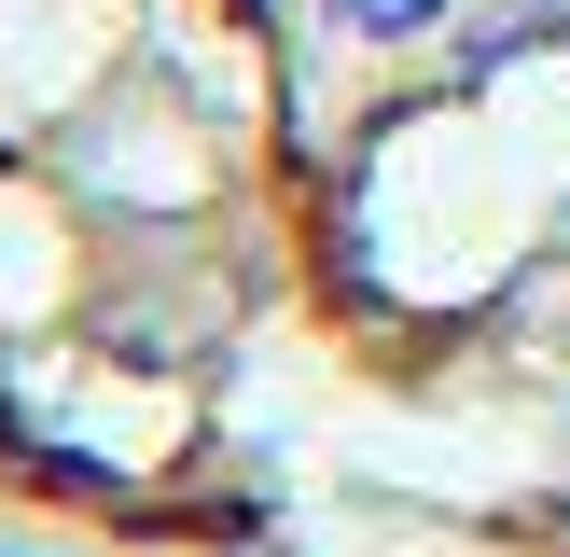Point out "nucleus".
<instances>
[{
	"mask_svg": "<svg viewBox=\"0 0 570 557\" xmlns=\"http://www.w3.org/2000/svg\"><path fill=\"white\" fill-rule=\"evenodd\" d=\"M334 14H348L362 42H432V28H445V0H334Z\"/></svg>",
	"mask_w": 570,
	"mask_h": 557,
	"instance_id": "f257e3e1",
	"label": "nucleus"
},
{
	"mask_svg": "<svg viewBox=\"0 0 570 557\" xmlns=\"http://www.w3.org/2000/svg\"><path fill=\"white\" fill-rule=\"evenodd\" d=\"M0 557H14V544H0Z\"/></svg>",
	"mask_w": 570,
	"mask_h": 557,
	"instance_id": "7ed1b4c3",
	"label": "nucleus"
},
{
	"mask_svg": "<svg viewBox=\"0 0 570 557\" xmlns=\"http://www.w3.org/2000/svg\"><path fill=\"white\" fill-rule=\"evenodd\" d=\"M250 557H278V544H250Z\"/></svg>",
	"mask_w": 570,
	"mask_h": 557,
	"instance_id": "f03ea898",
	"label": "nucleus"
}]
</instances>
